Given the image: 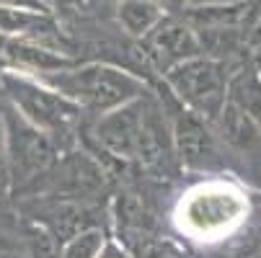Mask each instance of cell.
<instances>
[{
  "instance_id": "8",
  "label": "cell",
  "mask_w": 261,
  "mask_h": 258,
  "mask_svg": "<svg viewBox=\"0 0 261 258\" xmlns=\"http://www.w3.org/2000/svg\"><path fill=\"white\" fill-rule=\"evenodd\" d=\"M243 214V202L228 189H204L197 191L184 207V222L194 233H217L238 222Z\"/></svg>"
},
{
  "instance_id": "1",
  "label": "cell",
  "mask_w": 261,
  "mask_h": 258,
  "mask_svg": "<svg viewBox=\"0 0 261 258\" xmlns=\"http://www.w3.org/2000/svg\"><path fill=\"white\" fill-rule=\"evenodd\" d=\"M47 85L67 96L72 103H78L83 111L103 114L122 103L145 96V80L132 72L106 65V62H88V65H70L65 70L42 75Z\"/></svg>"
},
{
  "instance_id": "13",
  "label": "cell",
  "mask_w": 261,
  "mask_h": 258,
  "mask_svg": "<svg viewBox=\"0 0 261 258\" xmlns=\"http://www.w3.org/2000/svg\"><path fill=\"white\" fill-rule=\"evenodd\" d=\"M225 101L248 114L261 127V75L256 72L253 62L248 60L236 72H228V91Z\"/></svg>"
},
{
  "instance_id": "9",
  "label": "cell",
  "mask_w": 261,
  "mask_h": 258,
  "mask_svg": "<svg viewBox=\"0 0 261 258\" xmlns=\"http://www.w3.org/2000/svg\"><path fill=\"white\" fill-rule=\"evenodd\" d=\"M3 60L11 70L26 72V75H34V78H42V75H49V72L75 65V60L67 57L62 49H55L39 42H26V39H8L3 47Z\"/></svg>"
},
{
  "instance_id": "3",
  "label": "cell",
  "mask_w": 261,
  "mask_h": 258,
  "mask_svg": "<svg viewBox=\"0 0 261 258\" xmlns=\"http://www.w3.org/2000/svg\"><path fill=\"white\" fill-rule=\"evenodd\" d=\"M163 83L186 111H192L199 119L212 124L215 117L220 114V108L225 106L228 67L222 60L197 54L166 70Z\"/></svg>"
},
{
  "instance_id": "19",
  "label": "cell",
  "mask_w": 261,
  "mask_h": 258,
  "mask_svg": "<svg viewBox=\"0 0 261 258\" xmlns=\"http://www.w3.org/2000/svg\"><path fill=\"white\" fill-rule=\"evenodd\" d=\"M96 258H132V253H129V248H127L124 243H119V240H111V238H106Z\"/></svg>"
},
{
  "instance_id": "18",
  "label": "cell",
  "mask_w": 261,
  "mask_h": 258,
  "mask_svg": "<svg viewBox=\"0 0 261 258\" xmlns=\"http://www.w3.org/2000/svg\"><path fill=\"white\" fill-rule=\"evenodd\" d=\"M0 258H31V253L13 238L0 235Z\"/></svg>"
},
{
  "instance_id": "16",
  "label": "cell",
  "mask_w": 261,
  "mask_h": 258,
  "mask_svg": "<svg viewBox=\"0 0 261 258\" xmlns=\"http://www.w3.org/2000/svg\"><path fill=\"white\" fill-rule=\"evenodd\" d=\"M103 240H106V235L98 227L78 230V233H72L65 240L60 258H96L98 250H101V245H103Z\"/></svg>"
},
{
  "instance_id": "6",
  "label": "cell",
  "mask_w": 261,
  "mask_h": 258,
  "mask_svg": "<svg viewBox=\"0 0 261 258\" xmlns=\"http://www.w3.org/2000/svg\"><path fill=\"white\" fill-rule=\"evenodd\" d=\"M140 42L145 47V54L150 60V65L161 75L166 70H171L173 65L202 54L197 31L184 16H163Z\"/></svg>"
},
{
  "instance_id": "20",
  "label": "cell",
  "mask_w": 261,
  "mask_h": 258,
  "mask_svg": "<svg viewBox=\"0 0 261 258\" xmlns=\"http://www.w3.org/2000/svg\"><path fill=\"white\" fill-rule=\"evenodd\" d=\"M3 8H21V11H47L52 13V6L47 0H0Z\"/></svg>"
},
{
  "instance_id": "24",
  "label": "cell",
  "mask_w": 261,
  "mask_h": 258,
  "mask_svg": "<svg viewBox=\"0 0 261 258\" xmlns=\"http://www.w3.org/2000/svg\"><path fill=\"white\" fill-rule=\"evenodd\" d=\"M199 3H230V0H192V6H199Z\"/></svg>"
},
{
  "instance_id": "12",
  "label": "cell",
  "mask_w": 261,
  "mask_h": 258,
  "mask_svg": "<svg viewBox=\"0 0 261 258\" xmlns=\"http://www.w3.org/2000/svg\"><path fill=\"white\" fill-rule=\"evenodd\" d=\"M171 158H173L171 122L163 117V111L145 103L140 142H137V160H142L147 168H166Z\"/></svg>"
},
{
  "instance_id": "4",
  "label": "cell",
  "mask_w": 261,
  "mask_h": 258,
  "mask_svg": "<svg viewBox=\"0 0 261 258\" xmlns=\"http://www.w3.org/2000/svg\"><path fill=\"white\" fill-rule=\"evenodd\" d=\"M3 134H6V165H8V181L13 186H26L44 176L60 155L57 142L29 124L16 108H6L3 114Z\"/></svg>"
},
{
  "instance_id": "2",
  "label": "cell",
  "mask_w": 261,
  "mask_h": 258,
  "mask_svg": "<svg viewBox=\"0 0 261 258\" xmlns=\"http://www.w3.org/2000/svg\"><path fill=\"white\" fill-rule=\"evenodd\" d=\"M0 88L11 101V106L29 124L47 132L55 142L60 134L72 132V127L83 117V108L78 103H72L67 96H62L39 78L26 75V72L18 70L0 72Z\"/></svg>"
},
{
  "instance_id": "22",
  "label": "cell",
  "mask_w": 261,
  "mask_h": 258,
  "mask_svg": "<svg viewBox=\"0 0 261 258\" xmlns=\"http://www.w3.org/2000/svg\"><path fill=\"white\" fill-rule=\"evenodd\" d=\"M8 183V165H6V134H3V119H0V186Z\"/></svg>"
},
{
  "instance_id": "21",
  "label": "cell",
  "mask_w": 261,
  "mask_h": 258,
  "mask_svg": "<svg viewBox=\"0 0 261 258\" xmlns=\"http://www.w3.org/2000/svg\"><path fill=\"white\" fill-rule=\"evenodd\" d=\"M155 6L163 11V16H184L192 0H155Z\"/></svg>"
},
{
  "instance_id": "11",
  "label": "cell",
  "mask_w": 261,
  "mask_h": 258,
  "mask_svg": "<svg viewBox=\"0 0 261 258\" xmlns=\"http://www.w3.org/2000/svg\"><path fill=\"white\" fill-rule=\"evenodd\" d=\"M215 137L230 147V150L241 153V155H256L261 153V127L243 114L241 108H236L233 103L225 101V106L220 108V114L215 117V122L210 124Z\"/></svg>"
},
{
  "instance_id": "23",
  "label": "cell",
  "mask_w": 261,
  "mask_h": 258,
  "mask_svg": "<svg viewBox=\"0 0 261 258\" xmlns=\"http://www.w3.org/2000/svg\"><path fill=\"white\" fill-rule=\"evenodd\" d=\"M251 62H253V67H256V72L261 75V44L256 47V52H253V57H251Z\"/></svg>"
},
{
  "instance_id": "17",
  "label": "cell",
  "mask_w": 261,
  "mask_h": 258,
  "mask_svg": "<svg viewBox=\"0 0 261 258\" xmlns=\"http://www.w3.org/2000/svg\"><path fill=\"white\" fill-rule=\"evenodd\" d=\"M132 258H181V253L176 250V245H171L168 240H158L150 235H142L140 243L127 245Z\"/></svg>"
},
{
  "instance_id": "5",
  "label": "cell",
  "mask_w": 261,
  "mask_h": 258,
  "mask_svg": "<svg viewBox=\"0 0 261 258\" xmlns=\"http://www.w3.org/2000/svg\"><path fill=\"white\" fill-rule=\"evenodd\" d=\"M171 139L173 155L189 170H217L222 168L220 139L215 137L210 122L186 111L178 103V111L171 117Z\"/></svg>"
},
{
  "instance_id": "15",
  "label": "cell",
  "mask_w": 261,
  "mask_h": 258,
  "mask_svg": "<svg viewBox=\"0 0 261 258\" xmlns=\"http://www.w3.org/2000/svg\"><path fill=\"white\" fill-rule=\"evenodd\" d=\"M103 173L98 170V165L88 158H75L65 165V176H62V189L67 196H86L91 191H96L103 178Z\"/></svg>"
},
{
  "instance_id": "14",
  "label": "cell",
  "mask_w": 261,
  "mask_h": 258,
  "mask_svg": "<svg viewBox=\"0 0 261 258\" xmlns=\"http://www.w3.org/2000/svg\"><path fill=\"white\" fill-rule=\"evenodd\" d=\"M161 18L163 11L155 6V0H117V21L135 39H142Z\"/></svg>"
},
{
  "instance_id": "7",
  "label": "cell",
  "mask_w": 261,
  "mask_h": 258,
  "mask_svg": "<svg viewBox=\"0 0 261 258\" xmlns=\"http://www.w3.org/2000/svg\"><path fill=\"white\" fill-rule=\"evenodd\" d=\"M142 111H145V101L135 98L129 103L111 108V111L98 114L93 124V137L101 145V150L119 160H135L140 127H142Z\"/></svg>"
},
{
  "instance_id": "10",
  "label": "cell",
  "mask_w": 261,
  "mask_h": 258,
  "mask_svg": "<svg viewBox=\"0 0 261 258\" xmlns=\"http://www.w3.org/2000/svg\"><path fill=\"white\" fill-rule=\"evenodd\" d=\"M0 36L39 42L60 49V26L47 11H21L0 6Z\"/></svg>"
}]
</instances>
